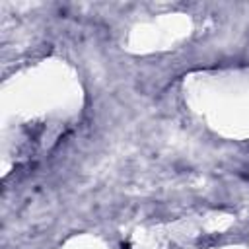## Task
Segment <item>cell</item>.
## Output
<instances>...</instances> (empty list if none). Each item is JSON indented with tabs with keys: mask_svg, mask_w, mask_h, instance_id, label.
<instances>
[{
	"mask_svg": "<svg viewBox=\"0 0 249 249\" xmlns=\"http://www.w3.org/2000/svg\"><path fill=\"white\" fill-rule=\"evenodd\" d=\"M247 179H249V175H247Z\"/></svg>",
	"mask_w": 249,
	"mask_h": 249,
	"instance_id": "1",
	"label": "cell"
}]
</instances>
